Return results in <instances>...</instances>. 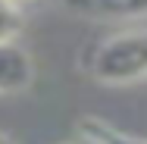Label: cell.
I'll list each match as a JSON object with an SVG mask.
<instances>
[{"mask_svg":"<svg viewBox=\"0 0 147 144\" xmlns=\"http://www.w3.org/2000/svg\"><path fill=\"white\" fill-rule=\"evenodd\" d=\"M88 72L100 85H135L147 78V31L103 38L88 57Z\"/></svg>","mask_w":147,"mask_h":144,"instance_id":"1","label":"cell"},{"mask_svg":"<svg viewBox=\"0 0 147 144\" xmlns=\"http://www.w3.org/2000/svg\"><path fill=\"white\" fill-rule=\"evenodd\" d=\"M69 13L94 22H135L147 19V0H59Z\"/></svg>","mask_w":147,"mask_h":144,"instance_id":"2","label":"cell"},{"mask_svg":"<svg viewBox=\"0 0 147 144\" xmlns=\"http://www.w3.org/2000/svg\"><path fill=\"white\" fill-rule=\"evenodd\" d=\"M34 82V63L16 41H0V94H19Z\"/></svg>","mask_w":147,"mask_h":144,"instance_id":"3","label":"cell"},{"mask_svg":"<svg viewBox=\"0 0 147 144\" xmlns=\"http://www.w3.org/2000/svg\"><path fill=\"white\" fill-rule=\"evenodd\" d=\"M78 132L88 138V144H147V138L138 135H128V132H119L110 122L97 119V116H85L78 122Z\"/></svg>","mask_w":147,"mask_h":144,"instance_id":"4","label":"cell"},{"mask_svg":"<svg viewBox=\"0 0 147 144\" xmlns=\"http://www.w3.org/2000/svg\"><path fill=\"white\" fill-rule=\"evenodd\" d=\"M22 25V16H19V6L13 0H0V41H13L16 31Z\"/></svg>","mask_w":147,"mask_h":144,"instance_id":"5","label":"cell"},{"mask_svg":"<svg viewBox=\"0 0 147 144\" xmlns=\"http://www.w3.org/2000/svg\"><path fill=\"white\" fill-rule=\"evenodd\" d=\"M0 144H13V138H9V135H3V132H0Z\"/></svg>","mask_w":147,"mask_h":144,"instance_id":"6","label":"cell"},{"mask_svg":"<svg viewBox=\"0 0 147 144\" xmlns=\"http://www.w3.org/2000/svg\"><path fill=\"white\" fill-rule=\"evenodd\" d=\"M13 3H16V6H22V3H31V0H13Z\"/></svg>","mask_w":147,"mask_h":144,"instance_id":"7","label":"cell"}]
</instances>
